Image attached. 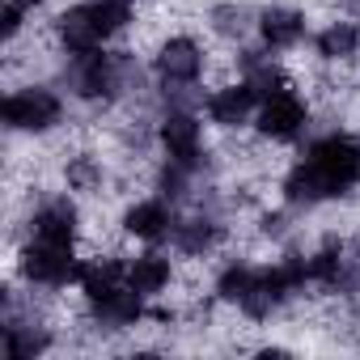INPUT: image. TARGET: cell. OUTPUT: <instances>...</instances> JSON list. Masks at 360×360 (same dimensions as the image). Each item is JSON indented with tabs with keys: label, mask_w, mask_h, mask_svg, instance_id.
I'll return each mask as SVG.
<instances>
[{
	"label": "cell",
	"mask_w": 360,
	"mask_h": 360,
	"mask_svg": "<svg viewBox=\"0 0 360 360\" xmlns=\"http://www.w3.org/2000/svg\"><path fill=\"white\" fill-rule=\"evenodd\" d=\"M360 191V136L347 127L322 131L288 165L280 195L288 208H318Z\"/></svg>",
	"instance_id": "cell-1"
},
{
	"label": "cell",
	"mask_w": 360,
	"mask_h": 360,
	"mask_svg": "<svg viewBox=\"0 0 360 360\" xmlns=\"http://www.w3.org/2000/svg\"><path fill=\"white\" fill-rule=\"evenodd\" d=\"M64 85L72 98L89 102V106H110L119 98H127L131 89H140V64L131 60V51H85V56H68L64 64Z\"/></svg>",
	"instance_id": "cell-2"
},
{
	"label": "cell",
	"mask_w": 360,
	"mask_h": 360,
	"mask_svg": "<svg viewBox=\"0 0 360 360\" xmlns=\"http://www.w3.org/2000/svg\"><path fill=\"white\" fill-rule=\"evenodd\" d=\"M131 9L123 0H81V5H68L56 18V39L64 47V56H85L106 47L115 34H123L131 26Z\"/></svg>",
	"instance_id": "cell-3"
},
{
	"label": "cell",
	"mask_w": 360,
	"mask_h": 360,
	"mask_svg": "<svg viewBox=\"0 0 360 360\" xmlns=\"http://www.w3.org/2000/svg\"><path fill=\"white\" fill-rule=\"evenodd\" d=\"M204 68H208V56H204V47H200L195 34H169V39H161L157 51H153V77L161 85L165 106H191L195 110L208 94H187V89L200 85Z\"/></svg>",
	"instance_id": "cell-4"
},
{
	"label": "cell",
	"mask_w": 360,
	"mask_h": 360,
	"mask_svg": "<svg viewBox=\"0 0 360 360\" xmlns=\"http://www.w3.org/2000/svg\"><path fill=\"white\" fill-rule=\"evenodd\" d=\"M309 263V288H322L330 297H360V233L356 238H326L314 255H305Z\"/></svg>",
	"instance_id": "cell-5"
},
{
	"label": "cell",
	"mask_w": 360,
	"mask_h": 360,
	"mask_svg": "<svg viewBox=\"0 0 360 360\" xmlns=\"http://www.w3.org/2000/svg\"><path fill=\"white\" fill-rule=\"evenodd\" d=\"M77 242H56V238H26V246L18 250V276L30 288H68L77 284Z\"/></svg>",
	"instance_id": "cell-6"
},
{
	"label": "cell",
	"mask_w": 360,
	"mask_h": 360,
	"mask_svg": "<svg viewBox=\"0 0 360 360\" xmlns=\"http://www.w3.org/2000/svg\"><path fill=\"white\" fill-rule=\"evenodd\" d=\"M0 119L13 136H47L64 123V98L51 85H22L5 98Z\"/></svg>",
	"instance_id": "cell-7"
},
{
	"label": "cell",
	"mask_w": 360,
	"mask_h": 360,
	"mask_svg": "<svg viewBox=\"0 0 360 360\" xmlns=\"http://www.w3.org/2000/svg\"><path fill=\"white\" fill-rule=\"evenodd\" d=\"M153 140L161 144L165 161H183V165H200L208 169V153H204V123L195 119L191 106H165V115L153 123Z\"/></svg>",
	"instance_id": "cell-8"
},
{
	"label": "cell",
	"mask_w": 360,
	"mask_h": 360,
	"mask_svg": "<svg viewBox=\"0 0 360 360\" xmlns=\"http://www.w3.org/2000/svg\"><path fill=\"white\" fill-rule=\"evenodd\" d=\"M255 127H259V136L271 140V144H292V140H301L305 127H309V102L288 85V89H280V94H271V98L259 102Z\"/></svg>",
	"instance_id": "cell-9"
},
{
	"label": "cell",
	"mask_w": 360,
	"mask_h": 360,
	"mask_svg": "<svg viewBox=\"0 0 360 360\" xmlns=\"http://www.w3.org/2000/svg\"><path fill=\"white\" fill-rule=\"evenodd\" d=\"M221 242H225V217L212 204H200L195 212L178 217L174 221V233H169V246L183 255V259H208Z\"/></svg>",
	"instance_id": "cell-10"
},
{
	"label": "cell",
	"mask_w": 360,
	"mask_h": 360,
	"mask_svg": "<svg viewBox=\"0 0 360 360\" xmlns=\"http://www.w3.org/2000/svg\"><path fill=\"white\" fill-rule=\"evenodd\" d=\"M56 347V330L47 322H39L34 314L22 318L18 305L5 301V330H0V352L5 360H39Z\"/></svg>",
	"instance_id": "cell-11"
},
{
	"label": "cell",
	"mask_w": 360,
	"mask_h": 360,
	"mask_svg": "<svg viewBox=\"0 0 360 360\" xmlns=\"http://www.w3.org/2000/svg\"><path fill=\"white\" fill-rule=\"evenodd\" d=\"M174 221H178L174 204H169L165 195H148V200L127 204L119 225H123V233H127V238H136V242H144V246H157V242H169Z\"/></svg>",
	"instance_id": "cell-12"
},
{
	"label": "cell",
	"mask_w": 360,
	"mask_h": 360,
	"mask_svg": "<svg viewBox=\"0 0 360 360\" xmlns=\"http://www.w3.org/2000/svg\"><path fill=\"white\" fill-rule=\"evenodd\" d=\"M259 94L238 77V81H229V85H217L208 98H204V110H208V119L217 123V127H225V131H233V127H246V123H255V115H259Z\"/></svg>",
	"instance_id": "cell-13"
},
{
	"label": "cell",
	"mask_w": 360,
	"mask_h": 360,
	"mask_svg": "<svg viewBox=\"0 0 360 360\" xmlns=\"http://www.w3.org/2000/svg\"><path fill=\"white\" fill-rule=\"evenodd\" d=\"M30 238H56L77 242L81 238V208L68 195H43L30 212Z\"/></svg>",
	"instance_id": "cell-14"
},
{
	"label": "cell",
	"mask_w": 360,
	"mask_h": 360,
	"mask_svg": "<svg viewBox=\"0 0 360 360\" xmlns=\"http://www.w3.org/2000/svg\"><path fill=\"white\" fill-rule=\"evenodd\" d=\"M77 288H81V297H85L89 305H98V301H106V297H115V292L127 288V263H123L119 255L81 259V267H77Z\"/></svg>",
	"instance_id": "cell-15"
},
{
	"label": "cell",
	"mask_w": 360,
	"mask_h": 360,
	"mask_svg": "<svg viewBox=\"0 0 360 360\" xmlns=\"http://www.w3.org/2000/svg\"><path fill=\"white\" fill-rule=\"evenodd\" d=\"M309 34V18L292 5H267L259 9V39L267 51H292Z\"/></svg>",
	"instance_id": "cell-16"
},
{
	"label": "cell",
	"mask_w": 360,
	"mask_h": 360,
	"mask_svg": "<svg viewBox=\"0 0 360 360\" xmlns=\"http://www.w3.org/2000/svg\"><path fill=\"white\" fill-rule=\"evenodd\" d=\"M89 318H94L98 330H106V335H123V330H136V326L148 318V301L127 284L123 292H115V297L89 305Z\"/></svg>",
	"instance_id": "cell-17"
},
{
	"label": "cell",
	"mask_w": 360,
	"mask_h": 360,
	"mask_svg": "<svg viewBox=\"0 0 360 360\" xmlns=\"http://www.w3.org/2000/svg\"><path fill=\"white\" fill-rule=\"evenodd\" d=\"M169 280H174V263H169L161 250H144V255L127 259V284H131L144 301L161 297V292L169 288Z\"/></svg>",
	"instance_id": "cell-18"
},
{
	"label": "cell",
	"mask_w": 360,
	"mask_h": 360,
	"mask_svg": "<svg viewBox=\"0 0 360 360\" xmlns=\"http://www.w3.org/2000/svg\"><path fill=\"white\" fill-rule=\"evenodd\" d=\"M208 26L225 43H242L250 30H259V9H250L246 0H217L208 9Z\"/></svg>",
	"instance_id": "cell-19"
},
{
	"label": "cell",
	"mask_w": 360,
	"mask_h": 360,
	"mask_svg": "<svg viewBox=\"0 0 360 360\" xmlns=\"http://www.w3.org/2000/svg\"><path fill=\"white\" fill-rule=\"evenodd\" d=\"M238 68H242V81H246L259 98H271V94H280V89L292 85L288 72L271 60L267 47H263V51H242V56H238Z\"/></svg>",
	"instance_id": "cell-20"
},
{
	"label": "cell",
	"mask_w": 360,
	"mask_h": 360,
	"mask_svg": "<svg viewBox=\"0 0 360 360\" xmlns=\"http://www.w3.org/2000/svg\"><path fill=\"white\" fill-rule=\"evenodd\" d=\"M314 51H318V60H326V64H343V60L360 56V26L347 22V18L326 22V26L314 34Z\"/></svg>",
	"instance_id": "cell-21"
},
{
	"label": "cell",
	"mask_w": 360,
	"mask_h": 360,
	"mask_svg": "<svg viewBox=\"0 0 360 360\" xmlns=\"http://www.w3.org/2000/svg\"><path fill=\"white\" fill-rule=\"evenodd\" d=\"M255 267H259V263H250V259H229V263L217 271V280H212V297H217L221 305H233V309H238V301L246 297V288H250V280H255Z\"/></svg>",
	"instance_id": "cell-22"
},
{
	"label": "cell",
	"mask_w": 360,
	"mask_h": 360,
	"mask_svg": "<svg viewBox=\"0 0 360 360\" xmlns=\"http://www.w3.org/2000/svg\"><path fill=\"white\" fill-rule=\"evenodd\" d=\"M64 183H68V191L94 195V191H102V183H106V169H102V161H98L94 153H72V157L64 161Z\"/></svg>",
	"instance_id": "cell-23"
},
{
	"label": "cell",
	"mask_w": 360,
	"mask_h": 360,
	"mask_svg": "<svg viewBox=\"0 0 360 360\" xmlns=\"http://www.w3.org/2000/svg\"><path fill=\"white\" fill-rule=\"evenodd\" d=\"M26 9H18L13 5V0H5V9H0V39H5V43H13L18 34H22V26H26Z\"/></svg>",
	"instance_id": "cell-24"
},
{
	"label": "cell",
	"mask_w": 360,
	"mask_h": 360,
	"mask_svg": "<svg viewBox=\"0 0 360 360\" xmlns=\"http://www.w3.org/2000/svg\"><path fill=\"white\" fill-rule=\"evenodd\" d=\"M13 5H18V9H26V13H34V9H43V5H47V0H13Z\"/></svg>",
	"instance_id": "cell-25"
},
{
	"label": "cell",
	"mask_w": 360,
	"mask_h": 360,
	"mask_svg": "<svg viewBox=\"0 0 360 360\" xmlns=\"http://www.w3.org/2000/svg\"><path fill=\"white\" fill-rule=\"evenodd\" d=\"M123 5H140V0H123Z\"/></svg>",
	"instance_id": "cell-26"
}]
</instances>
